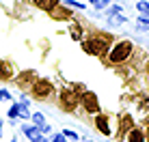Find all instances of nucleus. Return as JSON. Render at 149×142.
Listing matches in <instances>:
<instances>
[{"instance_id": "nucleus-13", "label": "nucleus", "mask_w": 149, "mask_h": 142, "mask_svg": "<svg viewBox=\"0 0 149 142\" xmlns=\"http://www.w3.org/2000/svg\"><path fill=\"white\" fill-rule=\"evenodd\" d=\"M132 129V119L130 116H123V121H121V131H130Z\"/></svg>"}, {"instance_id": "nucleus-11", "label": "nucleus", "mask_w": 149, "mask_h": 142, "mask_svg": "<svg viewBox=\"0 0 149 142\" xmlns=\"http://www.w3.org/2000/svg\"><path fill=\"white\" fill-rule=\"evenodd\" d=\"M33 125H35V127H43V125H45V119H43V114H41V112H35L33 114Z\"/></svg>"}, {"instance_id": "nucleus-9", "label": "nucleus", "mask_w": 149, "mask_h": 142, "mask_svg": "<svg viewBox=\"0 0 149 142\" xmlns=\"http://www.w3.org/2000/svg\"><path fill=\"white\" fill-rule=\"evenodd\" d=\"M50 15H52L54 19H74V17H71V13L67 11V9L58 7V4H56V7L52 9V11H50Z\"/></svg>"}, {"instance_id": "nucleus-16", "label": "nucleus", "mask_w": 149, "mask_h": 142, "mask_svg": "<svg viewBox=\"0 0 149 142\" xmlns=\"http://www.w3.org/2000/svg\"><path fill=\"white\" fill-rule=\"evenodd\" d=\"M63 136H65V138H69V140H78V134H76V131H71V129H65Z\"/></svg>"}, {"instance_id": "nucleus-4", "label": "nucleus", "mask_w": 149, "mask_h": 142, "mask_svg": "<svg viewBox=\"0 0 149 142\" xmlns=\"http://www.w3.org/2000/svg\"><path fill=\"white\" fill-rule=\"evenodd\" d=\"M82 105H84V110L86 112H91V114H95V112H100V101H97L95 97V93H82Z\"/></svg>"}, {"instance_id": "nucleus-20", "label": "nucleus", "mask_w": 149, "mask_h": 142, "mask_svg": "<svg viewBox=\"0 0 149 142\" xmlns=\"http://www.w3.org/2000/svg\"><path fill=\"white\" fill-rule=\"evenodd\" d=\"M52 142H67V138H65L63 134H56L54 138H52Z\"/></svg>"}, {"instance_id": "nucleus-24", "label": "nucleus", "mask_w": 149, "mask_h": 142, "mask_svg": "<svg viewBox=\"0 0 149 142\" xmlns=\"http://www.w3.org/2000/svg\"><path fill=\"white\" fill-rule=\"evenodd\" d=\"M82 142H93V140H82Z\"/></svg>"}, {"instance_id": "nucleus-15", "label": "nucleus", "mask_w": 149, "mask_h": 142, "mask_svg": "<svg viewBox=\"0 0 149 142\" xmlns=\"http://www.w3.org/2000/svg\"><path fill=\"white\" fill-rule=\"evenodd\" d=\"M19 116V108H17V103L11 105V110H9V119H17Z\"/></svg>"}, {"instance_id": "nucleus-17", "label": "nucleus", "mask_w": 149, "mask_h": 142, "mask_svg": "<svg viewBox=\"0 0 149 142\" xmlns=\"http://www.w3.org/2000/svg\"><path fill=\"white\" fill-rule=\"evenodd\" d=\"M71 34H74V39H80V37H82L80 26H76V24H74V26H71Z\"/></svg>"}, {"instance_id": "nucleus-6", "label": "nucleus", "mask_w": 149, "mask_h": 142, "mask_svg": "<svg viewBox=\"0 0 149 142\" xmlns=\"http://www.w3.org/2000/svg\"><path fill=\"white\" fill-rule=\"evenodd\" d=\"M22 131L28 136V140H30V142H48V140L43 138V136H41L39 127H35V125H33V127H30V125H24V127H22Z\"/></svg>"}, {"instance_id": "nucleus-12", "label": "nucleus", "mask_w": 149, "mask_h": 142, "mask_svg": "<svg viewBox=\"0 0 149 142\" xmlns=\"http://www.w3.org/2000/svg\"><path fill=\"white\" fill-rule=\"evenodd\" d=\"M0 78L2 80L11 78V69H9V65H4V63H0Z\"/></svg>"}, {"instance_id": "nucleus-25", "label": "nucleus", "mask_w": 149, "mask_h": 142, "mask_svg": "<svg viewBox=\"0 0 149 142\" xmlns=\"http://www.w3.org/2000/svg\"><path fill=\"white\" fill-rule=\"evenodd\" d=\"M147 73H149V65H147Z\"/></svg>"}, {"instance_id": "nucleus-5", "label": "nucleus", "mask_w": 149, "mask_h": 142, "mask_svg": "<svg viewBox=\"0 0 149 142\" xmlns=\"http://www.w3.org/2000/svg\"><path fill=\"white\" fill-rule=\"evenodd\" d=\"M61 105H63V110H67V112H71V110L78 105V97H76L74 90H63V93H61Z\"/></svg>"}, {"instance_id": "nucleus-27", "label": "nucleus", "mask_w": 149, "mask_h": 142, "mask_svg": "<svg viewBox=\"0 0 149 142\" xmlns=\"http://www.w3.org/2000/svg\"><path fill=\"white\" fill-rule=\"evenodd\" d=\"M11 142H17V140H11Z\"/></svg>"}, {"instance_id": "nucleus-10", "label": "nucleus", "mask_w": 149, "mask_h": 142, "mask_svg": "<svg viewBox=\"0 0 149 142\" xmlns=\"http://www.w3.org/2000/svg\"><path fill=\"white\" fill-rule=\"evenodd\" d=\"M33 2H35V7L43 9V11H52L56 4H58V0H33Z\"/></svg>"}, {"instance_id": "nucleus-19", "label": "nucleus", "mask_w": 149, "mask_h": 142, "mask_svg": "<svg viewBox=\"0 0 149 142\" xmlns=\"http://www.w3.org/2000/svg\"><path fill=\"white\" fill-rule=\"evenodd\" d=\"M136 7H138V11H141V13H149V4L147 2H138Z\"/></svg>"}, {"instance_id": "nucleus-8", "label": "nucleus", "mask_w": 149, "mask_h": 142, "mask_svg": "<svg viewBox=\"0 0 149 142\" xmlns=\"http://www.w3.org/2000/svg\"><path fill=\"white\" fill-rule=\"evenodd\" d=\"M127 142H145V131L138 127H132L127 131Z\"/></svg>"}, {"instance_id": "nucleus-7", "label": "nucleus", "mask_w": 149, "mask_h": 142, "mask_svg": "<svg viewBox=\"0 0 149 142\" xmlns=\"http://www.w3.org/2000/svg\"><path fill=\"white\" fill-rule=\"evenodd\" d=\"M95 127H97V131H102L104 136H110V125H108V119H106L104 114H97Z\"/></svg>"}, {"instance_id": "nucleus-23", "label": "nucleus", "mask_w": 149, "mask_h": 142, "mask_svg": "<svg viewBox=\"0 0 149 142\" xmlns=\"http://www.w3.org/2000/svg\"><path fill=\"white\" fill-rule=\"evenodd\" d=\"M145 129H147V136H145V140H149V121L145 123Z\"/></svg>"}, {"instance_id": "nucleus-2", "label": "nucleus", "mask_w": 149, "mask_h": 142, "mask_svg": "<svg viewBox=\"0 0 149 142\" xmlns=\"http://www.w3.org/2000/svg\"><path fill=\"white\" fill-rule=\"evenodd\" d=\"M112 41L110 34H97V37L91 39V45L95 50V56H102V54H108V45Z\"/></svg>"}, {"instance_id": "nucleus-3", "label": "nucleus", "mask_w": 149, "mask_h": 142, "mask_svg": "<svg viewBox=\"0 0 149 142\" xmlns=\"http://www.w3.org/2000/svg\"><path fill=\"white\" fill-rule=\"evenodd\" d=\"M50 93H52V84H50L48 80H35V84H33V95H35L37 99H45Z\"/></svg>"}, {"instance_id": "nucleus-22", "label": "nucleus", "mask_w": 149, "mask_h": 142, "mask_svg": "<svg viewBox=\"0 0 149 142\" xmlns=\"http://www.w3.org/2000/svg\"><path fill=\"white\" fill-rule=\"evenodd\" d=\"M0 99H11V95H9L7 90H0Z\"/></svg>"}, {"instance_id": "nucleus-21", "label": "nucleus", "mask_w": 149, "mask_h": 142, "mask_svg": "<svg viewBox=\"0 0 149 142\" xmlns=\"http://www.w3.org/2000/svg\"><path fill=\"white\" fill-rule=\"evenodd\" d=\"M67 4H69V7H78V9H84V4L76 2V0H67Z\"/></svg>"}, {"instance_id": "nucleus-1", "label": "nucleus", "mask_w": 149, "mask_h": 142, "mask_svg": "<svg viewBox=\"0 0 149 142\" xmlns=\"http://www.w3.org/2000/svg\"><path fill=\"white\" fill-rule=\"evenodd\" d=\"M130 54H132V43L130 41H121V43H117L115 48L110 50L108 60L110 63H123V60H127Z\"/></svg>"}, {"instance_id": "nucleus-18", "label": "nucleus", "mask_w": 149, "mask_h": 142, "mask_svg": "<svg viewBox=\"0 0 149 142\" xmlns=\"http://www.w3.org/2000/svg\"><path fill=\"white\" fill-rule=\"evenodd\" d=\"M82 48H84V52H89V54H93V56H95V50H93V45H91V41H84V43H82Z\"/></svg>"}, {"instance_id": "nucleus-14", "label": "nucleus", "mask_w": 149, "mask_h": 142, "mask_svg": "<svg viewBox=\"0 0 149 142\" xmlns=\"http://www.w3.org/2000/svg\"><path fill=\"white\" fill-rule=\"evenodd\" d=\"M19 108V116H24V119H28V108H26V101H22V103H17Z\"/></svg>"}, {"instance_id": "nucleus-26", "label": "nucleus", "mask_w": 149, "mask_h": 142, "mask_svg": "<svg viewBox=\"0 0 149 142\" xmlns=\"http://www.w3.org/2000/svg\"><path fill=\"white\" fill-rule=\"evenodd\" d=\"M0 136H2V129H0Z\"/></svg>"}]
</instances>
